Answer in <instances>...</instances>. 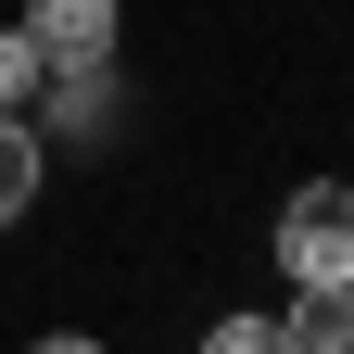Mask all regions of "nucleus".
I'll return each mask as SVG.
<instances>
[{
	"mask_svg": "<svg viewBox=\"0 0 354 354\" xmlns=\"http://www.w3.org/2000/svg\"><path fill=\"white\" fill-rule=\"evenodd\" d=\"M279 266H291V291H354V190L342 177L279 203Z\"/></svg>",
	"mask_w": 354,
	"mask_h": 354,
	"instance_id": "nucleus-1",
	"label": "nucleus"
},
{
	"mask_svg": "<svg viewBox=\"0 0 354 354\" xmlns=\"http://www.w3.org/2000/svg\"><path fill=\"white\" fill-rule=\"evenodd\" d=\"M26 51L51 76H102L114 64V0H38L26 13Z\"/></svg>",
	"mask_w": 354,
	"mask_h": 354,
	"instance_id": "nucleus-2",
	"label": "nucleus"
},
{
	"mask_svg": "<svg viewBox=\"0 0 354 354\" xmlns=\"http://www.w3.org/2000/svg\"><path fill=\"white\" fill-rule=\"evenodd\" d=\"M279 342H291V354H354V291H291Z\"/></svg>",
	"mask_w": 354,
	"mask_h": 354,
	"instance_id": "nucleus-3",
	"label": "nucleus"
},
{
	"mask_svg": "<svg viewBox=\"0 0 354 354\" xmlns=\"http://www.w3.org/2000/svg\"><path fill=\"white\" fill-rule=\"evenodd\" d=\"M26 203H38V127H26V114H0V228H13Z\"/></svg>",
	"mask_w": 354,
	"mask_h": 354,
	"instance_id": "nucleus-4",
	"label": "nucleus"
},
{
	"mask_svg": "<svg viewBox=\"0 0 354 354\" xmlns=\"http://www.w3.org/2000/svg\"><path fill=\"white\" fill-rule=\"evenodd\" d=\"M38 88H51V64L26 51V26H0V114H26Z\"/></svg>",
	"mask_w": 354,
	"mask_h": 354,
	"instance_id": "nucleus-5",
	"label": "nucleus"
},
{
	"mask_svg": "<svg viewBox=\"0 0 354 354\" xmlns=\"http://www.w3.org/2000/svg\"><path fill=\"white\" fill-rule=\"evenodd\" d=\"M203 354H291V342H279V317H215Z\"/></svg>",
	"mask_w": 354,
	"mask_h": 354,
	"instance_id": "nucleus-6",
	"label": "nucleus"
},
{
	"mask_svg": "<svg viewBox=\"0 0 354 354\" xmlns=\"http://www.w3.org/2000/svg\"><path fill=\"white\" fill-rule=\"evenodd\" d=\"M38 354H102V342H76V329H51V342H38Z\"/></svg>",
	"mask_w": 354,
	"mask_h": 354,
	"instance_id": "nucleus-7",
	"label": "nucleus"
}]
</instances>
